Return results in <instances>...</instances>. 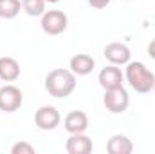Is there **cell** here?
<instances>
[{
	"instance_id": "52a82bcc",
	"label": "cell",
	"mask_w": 155,
	"mask_h": 154,
	"mask_svg": "<svg viewBox=\"0 0 155 154\" xmlns=\"http://www.w3.org/2000/svg\"><path fill=\"white\" fill-rule=\"evenodd\" d=\"M103 54L107 58L108 64H114V65H126L132 58V51L126 44H121V42H112L108 44L105 49H103Z\"/></svg>"
},
{
	"instance_id": "7c38bea8",
	"label": "cell",
	"mask_w": 155,
	"mask_h": 154,
	"mask_svg": "<svg viewBox=\"0 0 155 154\" xmlns=\"http://www.w3.org/2000/svg\"><path fill=\"white\" fill-rule=\"evenodd\" d=\"M20 76V64L11 56H0V80L15 82Z\"/></svg>"
},
{
	"instance_id": "5b68a950",
	"label": "cell",
	"mask_w": 155,
	"mask_h": 154,
	"mask_svg": "<svg viewBox=\"0 0 155 154\" xmlns=\"http://www.w3.org/2000/svg\"><path fill=\"white\" fill-rule=\"evenodd\" d=\"M24 94L16 85H4L0 87V111L4 113H15L22 107Z\"/></svg>"
},
{
	"instance_id": "44dd1931",
	"label": "cell",
	"mask_w": 155,
	"mask_h": 154,
	"mask_svg": "<svg viewBox=\"0 0 155 154\" xmlns=\"http://www.w3.org/2000/svg\"><path fill=\"white\" fill-rule=\"evenodd\" d=\"M153 89H155V87H153Z\"/></svg>"
},
{
	"instance_id": "e0dca14e",
	"label": "cell",
	"mask_w": 155,
	"mask_h": 154,
	"mask_svg": "<svg viewBox=\"0 0 155 154\" xmlns=\"http://www.w3.org/2000/svg\"><path fill=\"white\" fill-rule=\"evenodd\" d=\"M88 2V5H92L94 9H105L108 4H110V0H87Z\"/></svg>"
},
{
	"instance_id": "30bf717a",
	"label": "cell",
	"mask_w": 155,
	"mask_h": 154,
	"mask_svg": "<svg viewBox=\"0 0 155 154\" xmlns=\"http://www.w3.org/2000/svg\"><path fill=\"white\" fill-rule=\"evenodd\" d=\"M69 67H71V71H72L76 76H87V75H90V73L94 71L96 60H94L90 54H87V53H78V54H74V56L71 58Z\"/></svg>"
},
{
	"instance_id": "ffe728a7",
	"label": "cell",
	"mask_w": 155,
	"mask_h": 154,
	"mask_svg": "<svg viewBox=\"0 0 155 154\" xmlns=\"http://www.w3.org/2000/svg\"><path fill=\"white\" fill-rule=\"evenodd\" d=\"M124 2H128V0H124Z\"/></svg>"
},
{
	"instance_id": "7a4b0ae2",
	"label": "cell",
	"mask_w": 155,
	"mask_h": 154,
	"mask_svg": "<svg viewBox=\"0 0 155 154\" xmlns=\"http://www.w3.org/2000/svg\"><path fill=\"white\" fill-rule=\"evenodd\" d=\"M124 78L135 93L146 94L155 87V75L143 64V62H128Z\"/></svg>"
},
{
	"instance_id": "ba28073f",
	"label": "cell",
	"mask_w": 155,
	"mask_h": 154,
	"mask_svg": "<svg viewBox=\"0 0 155 154\" xmlns=\"http://www.w3.org/2000/svg\"><path fill=\"white\" fill-rule=\"evenodd\" d=\"M99 85L105 89V91H108V89H116V87H121L123 85V80H124V75H123V71L114 65V64H110V65H107V67H103L101 71H99Z\"/></svg>"
},
{
	"instance_id": "277c9868",
	"label": "cell",
	"mask_w": 155,
	"mask_h": 154,
	"mask_svg": "<svg viewBox=\"0 0 155 154\" xmlns=\"http://www.w3.org/2000/svg\"><path fill=\"white\" fill-rule=\"evenodd\" d=\"M103 105L108 113L112 114H123L128 105H130V96H128V91L121 85L116 89H108L105 91V96H103Z\"/></svg>"
},
{
	"instance_id": "9a60e30c",
	"label": "cell",
	"mask_w": 155,
	"mask_h": 154,
	"mask_svg": "<svg viewBox=\"0 0 155 154\" xmlns=\"http://www.w3.org/2000/svg\"><path fill=\"white\" fill-rule=\"evenodd\" d=\"M45 0H22V9L29 16H41L45 13Z\"/></svg>"
},
{
	"instance_id": "6da1fadb",
	"label": "cell",
	"mask_w": 155,
	"mask_h": 154,
	"mask_svg": "<svg viewBox=\"0 0 155 154\" xmlns=\"http://www.w3.org/2000/svg\"><path fill=\"white\" fill-rule=\"evenodd\" d=\"M76 89V75L71 69H52L45 76V91L54 98H67Z\"/></svg>"
},
{
	"instance_id": "9c48e42d",
	"label": "cell",
	"mask_w": 155,
	"mask_h": 154,
	"mask_svg": "<svg viewBox=\"0 0 155 154\" xmlns=\"http://www.w3.org/2000/svg\"><path fill=\"white\" fill-rule=\"evenodd\" d=\"M92 140L85 134V132H78L71 134L67 143H65V151L69 154H90L92 152Z\"/></svg>"
},
{
	"instance_id": "3957f363",
	"label": "cell",
	"mask_w": 155,
	"mask_h": 154,
	"mask_svg": "<svg viewBox=\"0 0 155 154\" xmlns=\"http://www.w3.org/2000/svg\"><path fill=\"white\" fill-rule=\"evenodd\" d=\"M40 26L43 29L45 35H51V37H58L61 33H65L67 26H69V18L63 11H58V9H49L41 15V20H40Z\"/></svg>"
},
{
	"instance_id": "2e32d148",
	"label": "cell",
	"mask_w": 155,
	"mask_h": 154,
	"mask_svg": "<svg viewBox=\"0 0 155 154\" xmlns=\"http://www.w3.org/2000/svg\"><path fill=\"white\" fill-rule=\"evenodd\" d=\"M11 154H35V147L27 142H18L11 147Z\"/></svg>"
},
{
	"instance_id": "ac0fdd59",
	"label": "cell",
	"mask_w": 155,
	"mask_h": 154,
	"mask_svg": "<svg viewBox=\"0 0 155 154\" xmlns=\"http://www.w3.org/2000/svg\"><path fill=\"white\" fill-rule=\"evenodd\" d=\"M148 54H150V58H153L155 60V38L150 42V45H148Z\"/></svg>"
},
{
	"instance_id": "4fadbf2b",
	"label": "cell",
	"mask_w": 155,
	"mask_h": 154,
	"mask_svg": "<svg viewBox=\"0 0 155 154\" xmlns=\"http://www.w3.org/2000/svg\"><path fill=\"white\" fill-rule=\"evenodd\" d=\"M107 151L110 154H130L134 151V143L124 134H114L107 142Z\"/></svg>"
},
{
	"instance_id": "8fae6325",
	"label": "cell",
	"mask_w": 155,
	"mask_h": 154,
	"mask_svg": "<svg viewBox=\"0 0 155 154\" xmlns=\"http://www.w3.org/2000/svg\"><path fill=\"white\" fill-rule=\"evenodd\" d=\"M63 127L69 134H78L85 132L88 129V116L83 111H71L63 120Z\"/></svg>"
},
{
	"instance_id": "5bb4252c",
	"label": "cell",
	"mask_w": 155,
	"mask_h": 154,
	"mask_svg": "<svg viewBox=\"0 0 155 154\" xmlns=\"http://www.w3.org/2000/svg\"><path fill=\"white\" fill-rule=\"evenodd\" d=\"M22 9L20 0H0V18L13 20Z\"/></svg>"
},
{
	"instance_id": "d6986e66",
	"label": "cell",
	"mask_w": 155,
	"mask_h": 154,
	"mask_svg": "<svg viewBox=\"0 0 155 154\" xmlns=\"http://www.w3.org/2000/svg\"><path fill=\"white\" fill-rule=\"evenodd\" d=\"M45 2H47V4H58L60 0H45Z\"/></svg>"
},
{
	"instance_id": "8992f818",
	"label": "cell",
	"mask_w": 155,
	"mask_h": 154,
	"mask_svg": "<svg viewBox=\"0 0 155 154\" xmlns=\"http://www.w3.org/2000/svg\"><path fill=\"white\" fill-rule=\"evenodd\" d=\"M61 121V116L56 107L52 105H41L35 113V123L40 131H54Z\"/></svg>"
}]
</instances>
